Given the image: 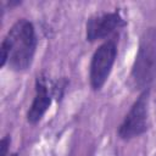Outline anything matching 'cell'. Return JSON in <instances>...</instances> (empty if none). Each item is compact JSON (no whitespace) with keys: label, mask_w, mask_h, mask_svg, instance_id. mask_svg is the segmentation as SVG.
Wrapping results in <instances>:
<instances>
[{"label":"cell","mask_w":156,"mask_h":156,"mask_svg":"<svg viewBox=\"0 0 156 156\" xmlns=\"http://www.w3.org/2000/svg\"><path fill=\"white\" fill-rule=\"evenodd\" d=\"M37 48V35L34 26L26 18H21L12 24L2 39L1 67L6 63L13 71L27 69L33 61Z\"/></svg>","instance_id":"cell-1"},{"label":"cell","mask_w":156,"mask_h":156,"mask_svg":"<svg viewBox=\"0 0 156 156\" xmlns=\"http://www.w3.org/2000/svg\"><path fill=\"white\" fill-rule=\"evenodd\" d=\"M149 90H144L134 101L118 128V135L123 140L139 136L147 129Z\"/></svg>","instance_id":"cell-4"},{"label":"cell","mask_w":156,"mask_h":156,"mask_svg":"<svg viewBox=\"0 0 156 156\" xmlns=\"http://www.w3.org/2000/svg\"><path fill=\"white\" fill-rule=\"evenodd\" d=\"M156 78V28H147L139 41L138 54L135 56L130 82L134 88L144 89Z\"/></svg>","instance_id":"cell-2"},{"label":"cell","mask_w":156,"mask_h":156,"mask_svg":"<svg viewBox=\"0 0 156 156\" xmlns=\"http://www.w3.org/2000/svg\"><path fill=\"white\" fill-rule=\"evenodd\" d=\"M9 149H10V135H5L1 139L0 156H9Z\"/></svg>","instance_id":"cell-7"},{"label":"cell","mask_w":156,"mask_h":156,"mask_svg":"<svg viewBox=\"0 0 156 156\" xmlns=\"http://www.w3.org/2000/svg\"><path fill=\"white\" fill-rule=\"evenodd\" d=\"M116 55L117 46L113 39L106 40L95 50L89 67V79L93 90H100L106 83L113 67Z\"/></svg>","instance_id":"cell-3"},{"label":"cell","mask_w":156,"mask_h":156,"mask_svg":"<svg viewBox=\"0 0 156 156\" xmlns=\"http://www.w3.org/2000/svg\"><path fill=\"white\" fill-rule=\"evenodd\" d=\"M124 24L126 22L118 11L94 15L87 22V40L95 41L104 39Z\"/></svg>","instance_id":"cell-5"},{"label":"cell","mask_w":156,"mask_h":156,"mask_svg":"<svg viewBox=\"0 0 156 156\" xmlns=\"http://www.w3.org/2000/svg\"><path fill=\"white\" fill-rule=\"evenodd\" d=\"M50 105H51L50 88L48 85L46 79L43 76H40L35 80V95H34L32 105L27 112L28 122L32 124L38 123L43 118V116L45 115V112L48 111Z\"/></svg>","instance_id":"cell-6"}]
</instances>
